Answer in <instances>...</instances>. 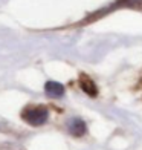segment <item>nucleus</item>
Returning <instances> with one entry per match:
<instances>
[{"label":"nucleus","mask_w":142,"mask_h":150,"mask_svg":"<svg viewBox=\"0 0 142 150\" xmlns=\"http://www.w3.org/2000/svg\"><path fill=\"white\" fill-rule=\"evenodd\" d=\"M67 127H69V132L73 136H83L87 130L86 122L83 120H79V118H72L69 121V124H67Z\"/></svg>","instance_id":"7ed1b4c3"},{"label":"nucleus","mask_w":142,"mask_h":150,"mask_svg":"<svg viewBox=\"0 0 142 150\" xmlns=\"http://www.w3.org/2000/svg\"><path fill=\"white\" fill-rule=\"evenodd\" d=\"M44 92L51 98H61L64 95V86L58 81H47L44 84Z\"/></svg>","instance_id":"f03ea898"},{"label":"nucleus","mask_w":142,"mask_h":150,"mask_svg":"<svg viewBox=\"0 0 142 150\" xmlns=\"http://www.w3.org/2000/svg\"><path fill=\"white\" fill-rule=\"evenodd\" d=\"M79 86H81V89H83L87 95H90V97H95V95H96V92H98L96 84H95V83H93V80L89 78L87 75H81Z\"/></svg>","instance_id":"20e7f679"},{"label":"nucleus","mask_w":142,"mask_h":150,"mask_svg":"<svg viewBox=\"0 0 142 150\" xmlns=\"http://www.w3.org/2000/svg\"><path fill=\"white\" fill-rule=\"evenodd\" d=\"M22 118L31 126H43L49 118V112L43 106H34L25 109L22 113Z\"/></svg>","instance_id":"f257e3e1"}]
</instances>
